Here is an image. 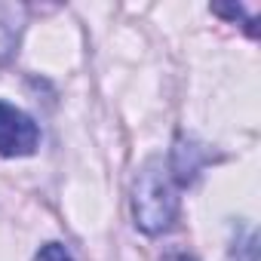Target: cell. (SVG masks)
I'll return each mask as SVG.
<instances>
[{
    "label": "cell",
    "mask_w": 261,
    "mask_h": 261,
    "mask_svg": "<svg viewBox=\"0 0 261 261\" xmlns=\"http://www.w3.org/2000/svg\"><path fill=\"white\" fill-rule=\"evenodd\" d=\"M178 212V197L172 191V181L160 163H148L133 188V215L136 227L145 233H163L172 227Z\"/></svg>",
    "instance_id": "obj_1"
},
{
    "label": "cell",
    "mask_w": 261,
    "mask_h": 261,
    "mask_svg": "<svg viewBox=\"0 0 261 261\" xmlns=\"http://www.w3.org/2000/svg\"><path fill=\"white\" fill-rule=\"evenodd\" d=\"M37 142H40L37 123L25 111L0 101V154L4 157H28L37 151Z\"/></svg>",
    "instance_id": "obj_2"
},
{
    "label": "cell",
    "mask_w": 261,
    "mask_h": 261,
    "mask_svg": "<svg viewBox=\"0 0 261 261\" xmlns=\"http://www.w3.org/2000/svg\"><path fill=\"white\" fill-rule=\"evenodd\" d=\"M34 261H74V258H71V252H68L62 243H46V246L37 252Z\"/></svg>",
    "instance_id": "obj_3"
},
{
    "label": "cell",
    "mask_w": 261,
    "mask_h": 261,
    "mask_svg": "<svg viewBox=\"0 0 261 261\" xmlns=\"http://www.w3.org/2000/svg\"><path fill=\"white\" fill-rule=\"evenodd\" d=\"M166 261H197V258H191V255H185V252H181V255H169Z\"/></svg>",
    "instance_id": "obj_4"
}]
</instances>
